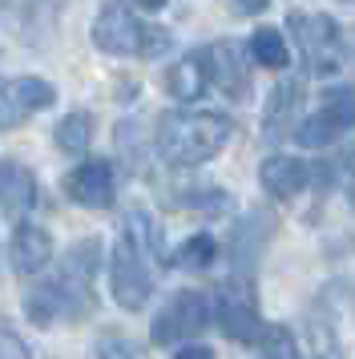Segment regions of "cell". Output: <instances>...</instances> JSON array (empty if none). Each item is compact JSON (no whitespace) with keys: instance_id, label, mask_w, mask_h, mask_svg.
Segmentation results:
<instances>
[{"instance_id":"1","label":"cell","mask_w":355,"mask_h":359,"mask_svg":"<svg viewBox=\"0 0 355 359\" xmlns=\"http://www.w3.org/2000/svg\"><path fill=\"white\" fill-rule=\"evenodd\" d=\"M97 259H101V243L85 238V243L69 246V255L61 259L57 278L41 283L29 294V315L36 323H57V319H81L93 307V275Z\"/></svg>"},{"instance_id":"2","label":"cell","mask_w":355,"mask_h":359,"mask_svg":"<svg viewBox=\"0 0 355 359\" xmlns=\"http://www.w3.org/2000/svg\"><path fill=\"white\" fill-rule=\"evenodd\" d=\"M230 142V121L206 109H174L158 121V154L170 165H202Z\"/></svg>"},{"instance_id":"3","label":"cell","mask_w":355,"mask_h":359,"mask_svg":"<svg viewBox=\"0 0 355 359\" xmlns=\"http://www.w3.org/2000/svg\"><path fill=\"white\" fill-rule=\"evenodd\" d=\"M93 45L113 53V57H161L170 49V33L138 20L121 4H109L93 20Z\"/></svg>"},{"instance_id":"4","label":"cell","mask_w":355,"mask_h":359,"mask_svg":"<svg viewBox=\"0 0 355 359\" xmlns=\"http://www.w3.org/2000/svg\"><path fill=\"white\" fill-rule=\"evenodd\" d=\"M287 25H290V36L299 41V53H303L311 73L327 77V73L343 69V36H339V25L331 17L295 8L287 17Z\"/></svg>"},{"instance_id":"5","label":"cell","mask_w":355,"mask_h":359,"mask_svg":"<svg viewBox=\"0 0 355 359\" xmlns=\"http://www.w3.org/2000/svg\"><path fill=\"white\" fill-rule=\"evenodd\" d=\"M351 126H355V89L351 85H335V89H327L319 109L295 126V142L307 149H327Z\"/></svg>"},{"instance_id":"6","label":"cell","mask_w":355,"mask_h":359,"mask_svg":"<svg viewBox=\"0 0 355 359\" xmlns=\"http://www.w3.org/2000/svg\"><path fill=\"white\" fill-rule=\"evenodd\" d=\"M218 327L222 335H230L234 343H258L262 339V319H258V303H255V287L246 278H230L218 287V303H214Z\"/></svg>"},{"instance_id":"7","label":"cell","mask_w":355,"mask_h":359,"mask_svg":"<svg viewBox=\"0 0 355 359\" xmlns=\"http://www.w3.org/2000/svg\"><path fill=\"white\" fill-rule=\"evenodd\" d=\"M145 255L138 250V243L121 234L117 246H113V266H109V283H113V299L121 303L126 311H142L149 291H154V275L145 266Z\"/></svg>"},{"instance_id":"8","label":"cell","mask_w":355,"mask_h":359,"mask_svg":"<svg viewBox=\"0 0 355 359\" xmlns=\"http://www.w3.org/2000/svg\"><path fill=\"white\" fill-rule=\"evenodd\" d=\"M210 323V299L202 291H178L154 319V343L194 339Z\"/></svg>"},{"instance_id":"9","label":"cell","mask_w":355,"mask_h":359,"mask_svg":"<svg viewBox=\"0 0 355 359\" xmlns=\"http://www.w3.org/2000/svg\"><path fill=\"white\" fill-rule=\"evenodd\" d=\"M57 101V89L41 77H16V81H0V130L20 126L29 114H41Z\"/></svg>"},{"instance_id":"10","label":"cell","mask_w":355,"mask_h":359,"mask_svg":"<svg viewBox=\"0 0 355 359\" xmlns=\"http://www.w3.org/2000/svg\"><path fill=\"white\" fill-rule=\"evenodd\" d=\"M65 194L73 198L77 206L89 210H105L117 198V178H113V165L93 158V162H81L69 178H65Z\"/></svg>"},{"instance_id":"11","label":"cell","mask_w":355,"mask_h":359,"mask_svg":"<svg viewBox=\"0 0 355 359\" xmlns=\"http://www.w3.org/2000/svg\"><path fill=\"white\" fill-rule=\"evenodd\" d=\"M210 61V85H218L226 97H246L250 89V61L239 41H218L206 49Z\"/></svg>"},{"instance_id":"12","label":"cell","mask_w":355,"mask_h":359,"mask_svg":"<svg viewBox=\"0 0 355 359\" xmlns=\"http://www.w3.org/2000/svg\"><path fill=\"white\" fill-rule=\"evenodd\" d=\"M258 182L271 198H295L307 190L311 182V165L303 158H290V154H271L267 162L258 165Z\"/></svg>"},{"instance_id":"13","label":"cell","mask_w":355,"mask_h":359,"mask_svg":"<svg viewBox=\"0 0 355 359\" xmlns=\"http://www.w3.org/2000/svg\"><path fill=\"white\" fill-rule=\"evenodd\" d=\"M8 259H13L16 275H36V271H45L48 259H53V238H48L41 226L20 222V226L13 230V243H8Z\"/></svg>"},{"instance_id":"14","label":"cell","mask_w":355,"mask_h":359,"mask_svg":"<svg viewBox=\"0 0 355 359\" xmlns=\"http://www.w3.org/2000/svg\"><path fill=\"white\" fill-rule=\"evenodd\" d=\"M299 101H303V85L299 81H279L271 89V97H267V114H262V133H267V142H279V137L295 126Z\"/></svg>"},{"instance_id":"15","label":"cell","mask_w":355,"mask_h":359,"mask_svg":"<svg viewBox=\"0 0 355 359\" xmlns=\"http://www.w3.org/2000/svg\"><path fill=\"white\" fill-rule=\"evenodd\" d=\"M210 85V61H206V49L202 53H190V57H182L170 73H166V89L174 93L178 101H198L206 93Z\"/></svg>"},{"instance_id":"16","label":"cell","mask_w":355,"mask_h":359,"mask_svg":"<svg viewBox=\"0 0 355 359\" xmlns=\"http://www.w3.org/2000/svg\"><path fill=\"white\" fill-rule=\"evenodd\" d=\"M36 202V182H32V174L25 170V165H0V206L8 214H25Z\"/></svg>"},{"instance_id":"17","label":"cell","mask_w":355,"mask_h":359,"mask_svg":"<svg viewBox=\"0 0 355 359\" xmlns=\"http://www.w3.org/2000/svg\"><path fill=\"white\" fill-rule=\"evenodd\" d=\"M250 61L262 69H283L290 61V49L287 41H283V33L279 29H258L255 36H250Z\"/></svg>"},{"instance_id":"18","label":"cell","mask_w":355,"mask_h":359,"mask_svg":"<svg viewBox=\"0 0 355 359\" xmlns=\"http://www.w3.org/2000/svg\"><path fill=\"white\" fill-rule=\"evenodd\" d=\"M126 234L138 243V250H142L145 259H161V255H166V243H161L158 222H154L145 210H133V214L126 218Z\"/></svg>"},{"instance_id":"19","label":"cell","mask_w":355,"mask_h":359,"mask_svg":"<svg viewBox=\"0 0 355 359\" xmlns=\"http://www.w3.org/2000/svg\"><path fill=\"white\" fill-rule=\"evenodd\" d=\"M89 142H93V117L89 114H69L57 126V149H65V154H85Z\"/></svg>"},{"instance_id":"20","label":"cell","mask_w":355,"mask_h":359,"mask_svg":"<svg viewBox=\"0 0 355 359\" xmlns=\"http://www.w3.org/2000/svg\"><path fill=\"white\" fill-rule=\"evenodd\" d=\"M258 359H299V343L290 335V327L274 323L262 331V339H258Z\"/></svg>"},{"instance_id":"21","label":"cell","mask_w":355,"mask_h":359,"mask_svg":"<svg viewBox=\"0 0 355 359\" xmlns=\"http://www.w3.org/2000/svg\"><path fill=\"white\" fill-rule=\"evenodd\" d=\"M214 255H218V243H214L210 234H194V238H186L182 250H178V266H186V271H206L210 262H214Z\"/></svg>"},{"instance_id":"22","label":"cell","mask_w":355,"mask_h":359,"mask_svg":"<svg viewBox=\"0 0 355 359\" xmlns=\"http://www.w3.org/2000/svg\"><path fill=\"white\" fill-rule=\"evenodd\" d=\"M97 355L101 359H142L138 355V347L126 339H117V335H109V339H101V347H97Z\"/></svg>"},{"instance_id":"23","label":"cell","mask_w":355,"mask_h":359,"mask_svg":"<svg viewBox=\"0 0 355 359\" xmlns=\"http://www.w3.org/2000/svg\"><path fill=\"white\" fill-rule=\"evenodd\" d=\"M0 359H32V355H29V347L16 339L8 327H0Z\"/></svg>"},{"instance_id":"24","label":"cell","mask_w":355,"mask_h":359,"mask_svg":"<svg viewBox=\"0 0 355 359\" xmlns=\"http://www.w3.org/2000/svg\"><path fill=\"white\" fill-rule=\"evenodd\" d=\"M174 359H214V351H210L206 343H186Z\"/></svg>"},{"instance_id":"25","label":"cell","mask_w":355,"mask_h":359,"mask_svg":"<svg viewBox=\"0 0 355 359\" xmlns=\"http://www.w3.org/2000/svg\"><path fill=\"white\" fill-rule=\"evenodd\" d=\"M267 4H271V0H234V8H239L242 17H258Z\"/></svg>"},{"instance_id":"26","label":"cell","mask_w":355,"mask_h":359,"mask_svg":"<svg viewBox=\"0 0 355 359\" xmlns=\"http://www.w3.org/2000/svg\"><path fill=\"white\" fill-rule=\"evenodd\" d=\"M133 8H145V13H158V8H166V0H129Z\"/></svg>"}]
</instances>
